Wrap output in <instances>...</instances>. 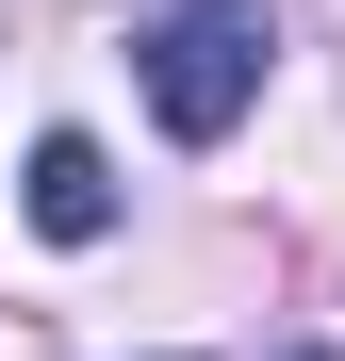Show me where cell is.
<instances>
[{"mask_svg": "<svg viewBox=\"0 0 345 361\" xmlns=\"http://www.w3.org/2000/svg\"><path fill=\"white\" fill-rule=\"evenodd\" d=\"M33 230H49V247H99V230H115V164H99L83 132L33 148Z\"/></svg>", "mask_w": 345, "mask_h": 361, "instance_id": "2", "label": "cell"}, {"mask_svg": "<svg viewBox=\"0 0 345 361\" xmlns=\"http://www.w3.org/2000/svg\"><path fill=\"white\" fill-rule=\"evenodd\" d=\"M263 66H279V17H263V0H164V17H132V82H148V115L181 148H230V132H247Z\"/></svg>", "mask_w": 345, "mask_h": 361, "instance_id": "1", "label": "cell"}]
</instances>
